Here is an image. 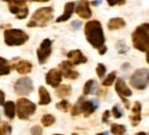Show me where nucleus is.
<instances>
[{"label": "nucleus", "instance_id": "79ce46f5", "mask_svg": "<svg viewBox=\"0 0 149 135\" xmlns=\"http://www.w3.org/2000/svg\"><path fill=\"white\" fill-rule=\"evenodd\" d=\"M136 135H147V134L145 132H139V133H137Z\"/></svg>", "mask_w": 149, "mask_h": 135}, {"label": "nucleus", "instance_id": "0eeeda50", "mask_svg": "<svg viewBox=\"0 0 149 135\" xmlns=\"http://www.w3.org/2000/svg\"><path fill=\"white\" fill-rule=\"evenodd\" d=\"M8 9L19 20L26 19L29 15V8H28L26 1L24 0H17V1L8 3Z\"/></svg>", "mask_w": 149, "mask_h": 135}, {"label": "nucleus", "instance_id": "c9c22d12", "mask_svg": "<svg viewBox=\"0 0 149 135\" xmlns=\"http://www.w3.org/2000/svg\"><path fill=\"white\" fill-rule=\"evenodd\" d=\"M109 111H105L103 113V117H102V122H107L108 118H109Z\"/></svg>", "mask_w": 149, "mask_h": 135}, {"label": "nucleus", "instance_id": "5701e85b", "mask_svg": "<svg viewBox=\"0 0 149 135\" xmlns=\"http://www.w3.org/2000/svg\"><path fill=\"white\" fill-rule=\"evenodd\" d=\"M72 93V87L70 85H61L57 87L55 91V94L60 98H64L66 96H70Z\"/></svg>", "mask_w": 149, "mask_h": 135}, {"label": "nucleus", "instance_id": "f257e3e1", "mask_svg": "<svg viewBox=\"0 0 149 135\" xmlns=\"http://www.w3.org/2000/svg\"><path fill=\"white\" fill-rule=\"evenodd\" d=\"M85 36L89 44H91L94 48H101L104 45L105 37H104L103 29L98 21H90L86 23L84 28Z\"/></svg>", "mask_w": 149, "mask_h": 135}, {"label": "nucleus", "instance_id": "ea45409f", "mask_svg": "<svg viewBox=\"0 0 149 135\" xmlns=\"http://www.w3.org/2000/svg\"><path fill=\"white\" fill-rule=\"evenodd\" d=\"M146 62L149 64V51H147V54H146Z\"/></svg>", "mask_w": 149, "mask_h": 135}, {"label": "nucleus", "instance_id": "b1692460", "mask_svg": "<svg viewBox=\"0 0 149 135\" xmlns=\"http://www.w3.org/2000/svg\"><path fill=\"white\" fill-rule=\"evenodd\" d=\"M11 71V66L8 60L3 57H0V76L8 75Z\"/></svg>", "mask_w": 149, "mask_h": 135}, {"label": "nucleus", "instance_id": "f704fd0d", "mask_svg": "<svg viewBox=\"0 0 149 135\" xmlns=\"http://www.w3.org/2000/svg\"><path fill=\"white\" fill-rule=\"evenodd\" d=\"M4 100H5V94L2 90H0V106L4 104Z\"/></svg>", "mask_w": 149, "mask_h": 135}, {"label": "nucleus", "instance_id": "aec40b11", "mask_svg": "<svg viewBox=\"0 0 149 135\" xmlns=\"http://www.w3.org/2000/svg\"><path fill=\"white\" fill-rule=\"evenodd\" d=\"M39 96H40V99H39L40 106H46V104L51 102V97H50L49 92L43 86H40L39 87Z\"/></svg>", "mask_w": 149, "mask_h": 135}, {"label": "nucleus", "instance_id": "dca6fc26", "mask_svg": "<svg viewBox=\"0 0 149 135\" xmlns=\"http://www.w3.org/2000/svg\"><path fill=\"white\" fill-rule=\"evenodd\" d=\"M74 6H76V5H74V2H72V1L65 3L63 13H62L59 17H57L56 23H61V22H65V21H68V20H70L72 15L74 11Z\"/></svg>", "mask_w": 149, "mask_h": 135}, {"label": "nucleus", "instance_id": "9b49d317", "mask_svg": "<svg viewBox=\"0 0 149 135\" xmlns=\"http://www.w3.org/2000/svg\"><path fill=\"white\" fill-rule=\"evenodd\" d=\"M74 10H76V13L82 19L88 20L92 17V10L90 8V2L88 0H80Z\"/></svg>", "mask_w": 149, "mask_h": 135}, {"label": "nucleus", "instance_id": "c756f323", "mask_svg": "<svg viewBox=\"0 0 149 135\" xmlns=\"http://www.w3.org/2000/svg\"><path fill=\"white\" fill-rule=\"evenodd\" d=\"M105 72H106V66L103 64H98L97 68H96V73H97L98 77L103 78V76L105 75Z\"/></svg>", "mask_w": 149, "mask_h": 135}, {"label": "nucleus", "instance_id": "37998d69", "mask_svg": "<svg viewBox=\"0 0 149 135\" xmlns=\"http://www.w3.org/2000/svg\"><path fill=\"white\" fill-rule=\"evenodd\" d=\"M96 135H108L107 132H103V133H99V134H96Z\"/></svg>", "mask_w": 149, "mask_h": 135}, {"label": "nucleus", "instance_id": "f03ea898", "mask_svg": "<svg viewBox=\"0 0 149 135\" xmlns=\"http://www.w3.org/2000/svg\"><path fill=\"white\" fill-rule=\"evenodd\" d=\"M133 46L140 51H149V24L144 23L137 27L132 34Z\"/></svg>", "mask_w": 149, "mask_h": 135}, {"label": "nucleus", "instance_id": "72a5a7b5", "mask_svg": "<svg viewBox=\"0 0 149 135\" xmlns=\"http://www.w3.org/2000/svg\"><path fill=\"white\" fill-rule=\"evenodd\" d=\"M72 27L74 28V30H79L80 28L82 27V22H80V21H74L72 23Z\"/></svg>", "mask_w": 149, "mask_h": 135}, {"label": "nucleus", "instance_id": "a878e982", "mask_svg": "<svg viewBox=\"0 0 149 135\" xmlns=\"http://www.w3.org/2000/svg\"><path fill=\"white\" fill-rule=\"evenodd\" d=\"M54 122H55V118H54V116H52V115H48V114L44 115L41 119V123L43 124V126H45V127L51 126L52 124H54Z\"/></svg>", "mask_w": 149, "mask_h": 135}, {"label": "nucleus", "instance_id": "9d476101", "mask_svg": "<svg viewBox=\"0 0 149 135\" xmlns=\"http://www.w3.org/2000/svg\"><path fill=\"white\" fill-rule=\"evenodd\" d=\"M116 91L118 92V96L120 97V99L124 101L125 106H126L127 108H130V104H129L128 99L126 97H129V96L132 95V91L131 89L126 85L125 81L122 79V78H118L116 82Z\"/></svg>", "mask_w": 149, "mask_h": 135}, {"label": "nucleus", "instance_id": "393cba45", "mask_svg": "<svg viewBox=\"0 0 149 135\" xmlns=\"http://www.w3.org/2000/svg\"><path fill=\"white\" fill-rule=\"evenodd\" d=\"M126 127L124 125H120V124H112L111 128H110V132L114 135H123L126 132Z\"/></svg>", "mask_w": 149, "mask_h": 135}, {"label": "nucleus", "instance_id": "6ab92c4d", "mask_svg": "<svg viewBox=\"0 0 149 135\" xmlns=\"http://www.w3.org/2000/svg\"><path fill=\"white\" fill-rule=\"evenodd\" d=\"M125 26H126V22H125L122 17H112V19L109 20V22H108V24H107V28L110 31L124 28Z\"/></svg>", "mask_w": 149, "mask_h": 135}, {"label": "nucleus", "instance_id": "bb28decb", "mask_svg": "<svg viewBox=\"0 0 149 135\" xmlns=\"http://www.w3.org/2000/svg\"><path fill=\"white\" fill-rule=\"evenodd\" d=\"M84 100V97L83 96H81V97L79 98V100H78V102L74 106V108H72V116H78V115L82 114L81 112V104L83 102Z\"/></svg>", "mask_w": 149, "mask_h": 135}, {"label": "nucleus", "instance_id": "c03bdc74", "mask_svg": "<svg viewBox=\"0 0 149 135\" xmlns=\"http://www.w3.org/2000/svg\"><path fill=\"white\" fill-rule=\"evenodd\" d=\"M72 135H78V134H77V133H72Z\"/></svg>", "mask_w": 149, "mask_h": 135}, {"label": "nucleus", "instance_id": "c85d7f7f", "mask_svg": "<svg viewBox=\"0 0 149 135\" xmlns=\"http://www.w3.org/2000/svg\"><path fill=\"white\" fill-rule=\"evenodd\" d=\"M70 102L68 101V100H61L60 102H58V104H56V108L59 111H61V112H68V110H70Z\"/></svg>", "mask_w": 149, "mask_h": 135}, {"label": "nucleus", "instance_id": "39448f33", "mask_svg": "<svg viewBox=\"0 0 149 135\" xmlns=\"http://www.w3.org/2000/svg\"><path fill=\"white\" fill-rule=\"evenodd\" d=\"M130 84L135 89H145L149 84V70L145 68L136 70L130 77Z\"/></svg>", "mask_w": 149, "mask_h": 135}, {"label": "nucleus", "instance_id": "a19ab883", "mask_svg": "<svg viewBox=\"0 0 149 135\" xmlns=\"http://www.w3.org/2000/svg\"><path fill=\"white\" fill-rule=\"evenodd\" d=\"M2 1H6V2L10 3V2H13V1H17V0H2Z\"/></svg>", "mask_w": 149, "mask_h": 135}, {"label": "nucleus", "instance_id": "20e7f679", "mask_svg": "<svg viewBox=\"0 0 149 135\" xmlns=\"http://www.w3.org/2000/svg\"><path fill=\"white\" fill-rule=\"evenodd\" d=\"M29 40V36L21 29H7L4 31V42L7 46H19Z\"/></svg>", "mask_w": 149, "mask_h": 135}, {"label": "nucleus", "instance_id": "cd10ccee", "mask_svg": "<svg viewBox=\"0 0 149 135\" xmlns=\"http://www.w3.org/2000/svg\"><path fill=\"white\" fill-rule=\"evenodd\" d=\"M116 72H111L109 75H107V77L103 80L102 82V85L103 86H110L113 84V82L116 81Z\"/></svg>", "mask_w": 149, "mask_h": 135}, {"label": "nucleus", "instance_id": "f3484780", "mask_svg": "<svg viewBox=\"0 0 149 135\" xmlns=\"http://www.w3.org/2000/svg\"><path fill=\"white\" fill-rule=\"evenodd\" d=\"M130 121L133 126H137L141 121V104L136 101L132 108V114L130 116Z\"/></svg>", "mask_w": 149, "mask_h": 135}, {"label": "nucleus", "instance_id": "2f4dec72", "mask_svg": "<svg viewBox=\"0 0 149 135\" xmlns=\"http://www.w3.org/2000/svg\"><path fill=\"white\" fill-rule=\"evenodd\" d=\"M109 6H114V5H124L126 3V0H106Z\"/></svg>", "mask_w": 149, "mask_h": 135}, {"label": "nucleus", "instance_id": "a18cd8bd", "mask_svg": "<svg viewBox=\"0 0 149 135\" xmlns=\"http://www.w3.org/2000/svg\"><path fill=\"white\" fill-rule=\"evenodd\" d=\"M54 135H62V134H54Z\"/></svg>", "mask_w": 149, "mask_h": 135}, {"label": "nucleus", "instance_id": "ddd939ff", "mask_svg": "<svg viewBox=\"0 0 149 135\" xmlns=\"http://www.w3.org/2000/svg\"><path fill=\"white\" fill-rule=\"evenodd\" d=\"M61 77L62 74L59 71V69H51L46 75V83L51 87L57 88L61 82Z\"/></svg>", "mask_w": 149, "mask_h": 135}, {"label": "nucleus", "instance_id": "6e6552de", "mask_svg": "<svg viewBox=\"0 0 149 135\" xmlns=\"http://www.w3.org/2000/svg\"><path fill=\"white\" fill-rule=\"evenodd\" d=\"M33 90V82L28 77L21 78L15 84V92L17 95H29Z\"/></svg>", "mask_w": 149, "mask_h": 135}, {"label": "nucleus", "instance_id": "4c0bfd02", "mask_svg": "<svg viewBox=\"0 0 149 135\" xmlns=\"http://www.w3.org/2000/svg\"><path fill=\"white\" fill-rule=\"evenodd\" d=\"M102 3V0H93L91 2V4L93 5V6H98L99 4H101Z\"/></svg>", "mask_w": 149, "mask_h": 135}, {"label": "nucleus", "instance_id": "1a4fd4ad", "mask_svg": "<svg viewBox=\"0 0 149 135\" xmlns=\"http://www.w3.org/2000/svg\"><path fill=\"white\" fill-rule=\"evenodd\" d=\"M51 45H52V41L50 39H48V38L44 39L41 42L39 48L37 49V57L40 64H44L47 62L48 58H49L52 51Z\"/></svg>", "mask_w": 149, "mask_h": 135}, {"label": "nucleus", "instance_id": "7c9ffc66", "mask_svg": "<svg viewBox=\"0 0 149 135\" xmlns=\"http://www.w3.org/2000/svg\"><path fill=\"white\" fill-rule=\"evenodd\" d=\"M112 114H113V117L116 119H120V117L123 116V112H122V110H120L118 104L113 106V108H112Z\"/></svg>", "mask_w": 149, "mask_h": 135}, {"label": "nucleus", "instance_id": "a211bd4d", "mask_svg": "<svg viewBox=\"0 0 149 135\" xmlns=\"http://www.w3.org/2000/svg\"><path fill=\"white\" fill-rule=\"evenodd\" d=\"M32 68H33V66L28 60H19L17 64V66H15V70L17 71V73L22 74V75L31 73Z\"/></svg>", "mask_w": 149, "mask_h": 135}, {"label": "nucleus", "instance_id": "7ed1b4c3", "mask_svg": "<svg viewBox=\"0 0 149 135\" xmlns=\"http://www.w3.org/2000/svg\"><path fill=\"white\" fill-rule=\"evenodd\" d=\"M52 15H53V8L51 6L41 7V8L37 9L33 13L31 20L27 24V26L29 28L45 27L52 20V17H53Z\"/></svg>", "mask_w": 149, "mask_h": 135}, {"label": "nucleus", "instance_id": "58836bf2", "mask_svg": "<svg viewBox=\"0 0 149 135\" xmlns=\"http://www.w3.org/2000/svg\"><path fill=\"white\" fill-rule=\"evenodd\" d=\"M31 1H36V2H47L49 0H31Z\"/></svg>", "mask_w": 149, "mask_h": 135}, {"label": "nucleus", "instance_id": "423d86ee", "mask_svg": "<svg viewBox=\"0 0 149 135\" xmlns=\"http://www.w3.org/2000/svg\"><path fill=\"white\" fill-rule=\"evenodd\" d=\"M17 117L21 120H27L36 112V104L27 98H19L17 102Z\"/></svg>", "mask_w": 149, "mask_h": 135}, {"label": "nucleus", "instance_id": "473e14b6", "mask_svg": "<svg viewBox=\"0 0 149 135\" xmlns=\"http://www.w3.org/2000/svg\"><path fill=\"white\" fill-rule=\"evenodd\" d=\"M32 135H42V128L40 126H34L31 129Z\"/></svg>", "mask_w": 149, "mask_h": 135}, {"label": "nucleus", "instance_id": "f8f14e48", "mask_svg": "<svg viewBox=\"0 0 149 135\" xmlns=\"http://www.w3.org/2000/svg\"><path fill=\"white\" fill-rule=\"evenodd\" d=\"M72 64L68 60H64L59 64V71L64 76V78L70 80H74L79 77V73L77 71L72 70Z\"/></svg>", "mask_w": 149, "mask_h": 135}, {"label": "nucleus", "instance_id": "2eb2a0df", "mask_svg": "<svg viewBox=\"0 0 149 135\" xmlns=\"http://www.w3.org/2000/svg\"><path fill=\"white\" fill-rule=\"evenodd\" d=\"M99 106V101L96 99L93 100H83L81 104V112L85 115V117H89L96 111Z\"/></svg>", "mask_w": 149, "mask_h": 135}, {"label": "nucleus", "instance_id": "4468645a", "mask_svg": "<svg viewBox=\"0 0 149 135\" xmlns=\"http://www.w3.org/2000/svg\"><path fill=\"white\" fill-rule=\"evenodd\" d=\"M68 62L72 64V66H78V64H85L87 62V57L81 52V50L76 49V50H70L68 53Z\"/></svg>", "mask_w": 149, "mask_h": 135}, {"label": "nucleus", "instance_id": "e433bc0d", "mask_svg": "<svg viewBox=\"0 0 149 135\" xmlns=\"http://www.w3.org/2000/svg\"><path fill=\"white\" fill-rule=\"evenodd\" d=\"M106 51H107V47H106V46H104V45L102 46L101 48H99V49H98V52H99V54H101V55H103Z\"/></svg>", "mask_w": 149, "mask_h": 135}, {"label": "nucleus", "instance_id": "412c9836", "mask_svg": "<svg viewBox=\"0 0 149 135\" xmlns=\"http://www.w3.org/2000/svg\"><path fill=\"white\" fill-rule=\"evenodd\" d=\"M15 104L13 101H7L4 104V114L7 118L9 119H13L15 116Z\"/></svg>", "mask_w": 149, "mask_h": 135}, {"label": "nucleus", "instance_id": "4be33fe9", "mask_svg": "<svg viewBox=\"0 0 149 135\" xmlns=\"http://www.w3.org/2000/svg\"><path fill=\"white\" fill-rule=\"evenodd\" d=\"M96 88H97V83H96L95 80H88L83 88V92L85 95L93 94V93H95Z\"/></svg>", "mask_w": 149, "mask_h": 135}]
</instances>
